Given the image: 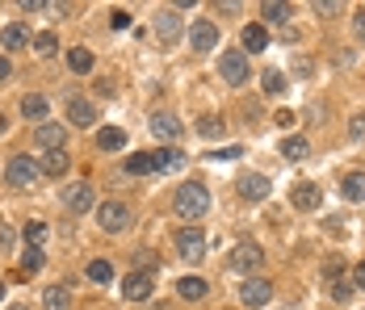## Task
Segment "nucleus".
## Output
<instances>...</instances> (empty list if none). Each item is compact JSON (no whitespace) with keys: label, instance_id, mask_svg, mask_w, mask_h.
Wrapping results in <instances>:
<instances>
[{"label":"nucleus","instance_id":"nucleus-44","mask_svg":"<svg viewBox=\"0 0 365 310\" xmlns=\"http://www.w3.org/2000/svg\"><path fill=\"white\" fill-rule=\"evenodd\" d=\"M9 71H13V68H9V59L0 55V80H9Z\"/></svg>","mask_w":365,"mask_h":310},{"label":"nucleus","instance_id":"nucleus-14","mask_svg":"<svg viewBox=\"0 0 365 310\" xmlns=\"http://www.w3.org/2000/svg\"><path fill=\"white\" fill-rule=\"evenodd\" d=\"M63 126H51V122H46V126H38L34 130V143L38 147H46V151H59V147H63Z\"/></svg>","mask_w":365,"mask_h":310},{"label":"nucleus","instance_id":"nucleus-47","mask_svg":"<svg viewBox=\"0 0 365 310\" xmlns=\"http://www.w3.org/2000/svg\"><path fill=\"white\" fill-rule=\"evenodd\" d=\"M13 310H30V306H13Z\"/></svg>","mask_w":365,"mask_h":310},{"label":"nucleus","instance_id":"nucleus-17","mask_svg":"<svg viewBox=\"0 0 365 310\" xmlns=\"http://www.w3.org/2000/svg\"><path fill=\"white\" fill-rule=\"evenodd\" d=\"M68 168H72V155H68L63 147H59V151H46V160H42V172L46 176H63Z\"/></svg>","mask_w":365,"mask_h":310},{"label":"nucleus","instance_id":"nucleus-7","mask_svg":"<svg viewBox=\"0 0 365 310\" xmlns=\"http://www.w3.org/2000/svg\"><path fill=\"white\" fill-rule=\"evenodd\" d=\"M151 289H155L151 273H130L126 281H122V298H126V302H147Z\"/></svg>","mask_w":365,"mask_h":310},{"label":"nucleus","instance_id":"nucleus-45","mask_svg":"<svg viewBox=\"0 0 365 310\" xmlns=\"http://www.w3.org/2000/svg\"><path fill=\"white\" fill-rule=\"evenodd\" d=\"M0 302H4V281H0Z\"/></svg>","mask_w":365,"mask_h":310},{"label":"nucleus","instance_id":"nucleus-36","mask_svg":"<svg viewBox=\"0 0 365 310\" xmlns=\"http://www.w3.org/2000/svg\"><path fill=\"white\" fill-rule=\"evenodd\" d=\"M42 239H46V227H42V222H30V227H26V247H38Z\"/></svg>","mask_w":365,"mask_h":310},{"label":"nucleus","instance_id":"nucleus-20","mask_svg":"<svg viewBox=\"0 0 365 310\" xmlns=\"http://www.w3.org/2000/svg\"><path fill=\"white\" fill-rule=\"evenodd\" d=\"M68 118H72V126H93V122H97V109H93L88 101H80V97H76V101L68 105Z\"/></svg>","mask_w":365,"mask_h":310},{"label":"nucleus","instance_id":"nucleus-37","mask_svg":"<svg viewBox=\"0 0 365 310\" xmlns=\"http://www.w3.org/2000/svg\"><path fill=\"white\" fill-rule=\"evenodd\" d=\"M110 26H113V30H126V26H130V13H126V9H113V13H110Z\"/></svg>","mask_w":365,"mask_h":310},{"label":"nucleus","instance_id":"nucleus-11","mask_svg":"<svg viewBox=\"0 0 365 310\" xmlns=\"http://www.w3.org/2000/svg\"><path fill=\"white\" fill-rule=\"evenodd\" d=\"M93 202H97V197H93V185H88V180H76L72 189H68V210H76V214H88Z\"/></svg>","mask_w":365,"mask_h":310},{"label":"nucleus","instance_id":"nucleus-18","mask_svg":"<svg viewBox=\"0 0 365 310\" xmlns=\"http://www.w3.org/2000/svg\"><path fill=\"white\" fill-rule=\"evenodd\" d=\"M206 289H210V285H206L202 277H181V281H177V294H181L185 302H197V298H206Z\"/></svg>","mask_w":365,"mask_h":310},{"label":"nucleus","instance_id":"nucleus-22","mask_svg":"<svg viewBox=\"0 0 365 310\" xmlns=\"http://www.w3.org/2000/svg\"><path fill=\"white\" fill-rule=\"evenodd\" d=\"M0 42H4V51H21V46H30V30L26 26H4Z\"/></svg>","mask_w":365,"mask_h":310},{"label":"nucleus","instance_id":"nucleus-1","mask_svg":"<svg viewBox=\"0 0 365 310\" xmlns=\"http://www.w3.org/2000/svg\"><path fill=\"white\" fill-rule=\"evenodd\" d=\"M173 210H177V218H202V214L210 210V193H206V185H197V180L181 185V189H177V202H173Z\"/></svg>","mask_w":365,"mask_h":310},{"label":"nucleus","instance_id":"nucleus-3","mask_svg":"<svg viewBox=\"0 0 365 310\" xmlns=\"http://www.w3.org/2000/svg\"><path fill=\"white\" fill-rule=\"evenodd\" d=\"M273 298V285L264 281V277H248L244 285H240V302L244 306H252V310H264V302Z\"/></svg>","mask_w":365,"mask_h":310},{"label":"nucleus","instance_id":"nucleus-21","mask_svg":"<svg viewBox=\"0 0 365 310\" xmlns=\"http://www.w3.org/2000/svg\"><path fill=\"white\" fill-rule=\"evenodd\" d=\"M42 306H46V310H68V306H72V294H68L63 285H46V294H42Z\"/></svg>","mask_w":365,"mask_h":310},{"label":"nucleus","instance_id":"nucleus-4","mask_svg":"<svg viewBox=\"0 0 365 310\" xmlns=\"http://www.w3.org/2000/svg\"><path fill=\"white\" fill-rule=\"evenodd\" d=\"M38 176H42V164H34L30 155H17V160L9 164V185H13V189H30Z\"/></svg>","mask_w":365,"mask_h":310},{"label":"nucleus","instance_id":"nucleus-9","mask_svg":"<svg viewBox=\"0 0 365 310\" xmlns=\"http://www.w3.org/2000/svg\"><path fill=\"white\" fill-rule=\"evenodd\" d=\"M269 189H273V185H269V176H264V172L240 176V197H244V202H264V197H269Z\"/></svg>","mask_w":365,"mask_h":310},{"label":"nucleus","instance_id":"nucleus-42","mask_svg":"<svg viewBox=\"0 0 365 310\" xmlns=\"http://www.w3.org/2000/svg\"><path fill=\"white\" fill-rule=\"evenodd\" d=\"M353 30H357V34L365 38V9H361V13H357V17H353Z\"/></svg>","mask_w":365,"mask_h":310},{"label":"nucleus","instance_id":"nucleus-2","mask_svg":"<svg viewBox=\"0 0 365 310\" xmlns=\"http://www.w3.org/2000/svg\"><path fill=\"white\" fill-rule=\"evenodd\" d=\"M260 260H264V252H260L252 239H244V243L231 247V269H235V273H256Z\"/></svg>","mask_w":365,"mask_h":310},{"label":"nucleus","instance_id":"nucleus-19","mask_svg":"<svg viewBox=\"0 0 365 310\" xmlns=\"http://www.w3.org/2000/svg\"><path fill=\"white\" fill-rule=\"evenodd\" d=\"M290 202H294V210H315L319 206V189L315 185H294Z\"/></svg>","mask_w":365,"mask_h":310},{"label":"nucleus","instance_id":"nucleus-27","mask_svg":"<svg viewBox=\"0 0 365 310\" xmlns=\"http://www.w3.org/2000/svg\"><path fill=\"white\" fill-rule=\"evenodd\" d=\"M307 151H311V143H307L302 135H290V138H282V155H286V160H302Z\"/></svg>","mask_w":365,"mask_h":310},{"label":"nucleus","instance_id":"nucleus-28","mask_svg":"<svg viewBox=\"0 0 365 310\" xmlns=\"http://www.w3.org/2000/svg\"><path fill=\"white\" fill-rule=\"evenodd\" d=\"M269 46V30L264 26H248L244 30V51H264Z\"/></svg>","mask_w":365,"mask_h":310},{"label":"nucleus","instance_id":"nucleus-38","mask_svg":"<svg viewBox=\"0 0 365 310\" xmlns=\"http://www.w3.org/2000/svg\"><path fill=\"white\" fill-rule=\"evenodd\" d=\"M349 135H353V138H365V113L349 118Z\"/></svg>","mask_w":365,"mask_h":310},{"label":"nucleus","instance_id":"nucleus-23","mask_svg":"<svg viewBox=\"0 0 365 310\" xmlns=\"http://www.w3.org/2000/svg\"><path fill=\"white\" fill-rule=\"evenodd\" d=\"M340 193H344V202H365V172H349Z\"/></svg>","mask_w":365,"mask_h":310},{"label":"nucleus","instance_id":"nucleus-32","mask_svg":"<svg viewBox=\"0 0 365 310\" xmlns=\"http://www.w3.org/2000/svg\"><path fill=\"white\" fill-rule=\"evenodd\" d=\"M34 46H38V55H46V59H51V55L59 51V38L46 30V34H38V38H34Z\"/></svg>","mask_w":365,"mask_h":310},{"label":"nucleus","instance_id":"nucleus-16","mask_svg":"<svg viewBox=\"0 0 365 310\" xmlns=\"http://www.w3.org/2000/svg\"><path fill=\"white\" fill-rule=\"evenodd\" d=\"M155 34H160V42H177L181 17H177V13H160V17H155Z\"/></svg>","mask_w":365,"mask_h":310},{"label":"nucleus","instance_id":"nucleus-46","mask_svg":"<svg viewBox=\"0 0 365 310\" xmlns=\"http://www.w3.org/2000/svg\"><path fill=\"white\" fill-rule=\"evenodd\" d=\"M0 135H4V118H0Z\"/></svg>","mask_w":365,"mask_h":310},{"label":"nucleus","instance_id":"nucleus-8","mask_svg":"<svg viewBox=\"0 0 365 310\" xmlns=\"http://www.w3.org/2000/svg\"><path fill=\"white\" fill-rule=\"evenodd\" d=\"M219 71H222V80H227V84H244V80H248V55H244V51L222 55Z\"/></svg>","mask_w":365,"mask_h":310},{"label":"nucleus","instance_id":"nucleus-15","mask_svg":"<svg viewBox=\"0 0 365 310\" xmlns=\"http://www.w3.org/2000/svg\"><path fill=\"white\" fill-rule=\"evenodd\" d=\"M185 160H181V151H173V147H164V151H151V168L155 172H177Z\"/></svg>","mask_w":365,"mask_h":310},{"label":"nucleus","instance_id":"nucleus-30","mask_svg":"<svg viewBox=\"0 0 365 310\" xmlns=\"http://www.w3.org/2000/svg\"><path fill=\"white\" fill-rule=\"evenodd\" d=\"M21 113L26 118H46V97H38V93H30V97H21Z\"/></svg>","mask_w":365,"mask_h":310},{"label":"nucleus","instance_id":"nucleus-35","mask_svg":"<svg viewBox=\"0 0 365 310\" xmlns=\"http://www.w3.org/2000/svg\"><path fill=\"white\" fill-rule=\"evenodd\" d=\"M21 269H26V273H38V269H42V252H38V247H26V256H21Z\"/></svg>","mask_w":365,"mask_h":310},{"label":"nucleus","instance_id":"nucleus-6","mask_svg":"<svg viewBox=\"0 0 365 310\" xmlns=\"http://www.w3.org/2000/svg\"><path fill=\"white\" fill-rule=\"evenodd\" d=\"M97 222H101L110 235H118V231H126V222H130V210L122 206V202H106V206H97Z\"/></svg>","mask_w":365,"mask_h":310},{"label":"nucleus","instance_id":"nucleus-5","mask_svg":"<svg viewBox=\"0 0 365 310\" xmlns=\"http://www.w3.org/2000/svg\"><path fill=\"white\" fill-rule=\"evenodd\" d=\"M177 252H181V260H202V256H206V235H202L197 227L177 231Z\"/></svg>","mask_w":365,"mask_h":310},{"label":"nucleus","instance_id":"nucleus-26","mask_svg":"<svg viewBox=\"0 0 365 310\" xmlns=\"http://www.w3.org/2000/svg\"><path fill=\"white\" fill-rule=\"evenodd\" d=\"M260 13H264V21H273V26H286L294 9H290V4H282V0H269V4L260 9Z\"/></svg>","mask_w":365,"mask_h":310},{"label":"nucleus","instance_id":"nucleus-12","mask_svg":"<svg viewBox=\"0 0 365 310\" xmlns=\"http://www.w3.org/2000/svg\"><path fill=\"white\" fill-rule=\"evenodd\" d=\"M189 42H193V51H215V46H219V30H215L210 21H193Z\"/></svg>","mask_w":365,"mask_h":310},{"label":"nucleus","instance_id":"nucleus-34","mask_svg":"<svg viewBox=\"0 0 365 310\" xmlns=\"http://www.w3.org/2000/svg\"><path fill=\"white\" fill-rule=\"evenodd\" d=\"M197 135L219 138V135H222V122H219V118H202V122H197Z\"/></svg>","mask_w":365,"mask_h":310},{"label":"nucleus","instance_id":"nucleus-33","mask_svg":"<svg viewBox=\"0 0 365 310\" xmlns=\"http://www.w3.org/2000/svg\"><path fill=\"white\" fill-rule=\"evenodd\" d=\"M126 172H135V176L155 172V168H151V155H130V160H126Z\"/></svg>","mask_w":365,"mask_h":310},{"label":"nucleus","instance_id":"nucleus-41","mask_svg":"<svg viewBox=\"0 0 365 310\" xmlns=\"http://www.w3.org/2000/svg\"><path fill=\"white\" fill-rule=\"evenodd\" d=\"M336 9H340V4H336V0H315V13H324V17H331V13H336Z\"/></svg>","mask_w":365,"mask_h":310},{"label":"nucleus","instance_id":"nucleus-43","mask_svg":"<svg viewBox=\"0 0 365 310\" xmlns=\"http://www.w3.org/2000/svg\"><path fill=\"white\" fill-rule=\"evenodd\" d=\"M353 285H361V289H365V264L357 269V273H353Z\"/></svg>","mask_w":365,"mask_h":310},{"label":"nucleus","instance_id":"nucleus-40","mask_svg":"<svg viewBox=\"0 0 365 310\" xmlns=\"http://www.w3.org/2000/svg\"><path fill=\"white\" fill-rule=\"evenodd\" d=\"M215 155H219V160H240V155H244V147H235V143H231V147H222V151H215Z\"/></svg>","mask_w":365,"mask_h":310},{"label":"nucleus","instance_id":"nucleus-31","mask_svg":"<svg viewBox=\"0 0 365 310\" xmlns=\"http://www.w3.org/2000/svg\"><path fill=\"white\" fill-rule=\"evenodd\" d=\"M260 88H264L269 97H282V93H286V76H282V71H264V84H260Z\"/></svg>","mask_w":365,"mask_h":310},{"label":"nucleus","instance_id":"nucleus-39","mask_svg":"<svg viewBox=\"0 0 365 310\" xmlns=\"http://www.w3.org/2000/svg\"><path fill=\"white\" fill-rule=\"evenodd\" d=\"M13 239H17V235H13V227H9V222H0V252H9Z\"/></svg>","mask_w":365,"mask_h":310},{"label":"nucleus","instance_id":"nucleus-29","mask_svg":"<svg viewBox=\"0 0 365 310\" xmlns=\"http://www.w3.org/2000/svg\"><path fill=\"white\" fill-rule=\"evenodd\" d=\"M88 281H97V285H106V281H113V264L110 260H88Z\"/></svg>","mask_w":365,"mask_h":310},{"label":"nucleus","instance_id":"nucleus-24","mask_svg":"<svg viewBox=\"0 0 365 310\" xmlns=\"http://www.w3.org/2000/svg\"><path fill=\"white\" fill-rule=\"evenodd\" d=\"M68 63H72L76 76L93 71V51H88V46H72V51H68Z\"/></svg>","mask_w":365,"mask_h":310},{"label":"nucleus","instance_id":"nucleus-10","mask_svg":"<svg viewBox=\"0 0 365 310\" xmlns=\"http://www.w3.org/2000/svg\"><path fill=\"white\" fill-rule=\"evenodd\" d=\"M328 289L340 298V302H349V298H353V281H349V273H344V264H340V260H331V264H328Z\"/></svg>","mask_w":365,"mask_h":310},{"label":"nucleus","instance_id":"nucleus-25","mask_svg":"<svg viewBox=\"0 0 365 310\" xmlns=\"http://www.w3.org/2000/svg\"><path fill=\"white\" fill-rule=\"evenodd\" d=\"M97 147H101V151H122V147H126V135H122L118 126H106V130L97 135Z\"/></svg>","mask_w":365,"mask_h":310},{"label":"nucleus","instance_id":"nucleus-13","mask_svg":"<svg viewBox=\"0 0 365 310\" xmlns=\"http://www.w3.org/2000/svg\"><path fill=\"white\" fill-rule=\"evenodd\" d=\"M151 135H155V138H168V143H177V138H181V122H177L173 113H155V118H151Z\"/></svg>","mask_w":365,"mask_h":310}]
</instances>
